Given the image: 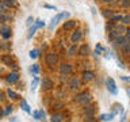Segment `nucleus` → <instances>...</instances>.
<instances>
[{
	"instance_id": "f257e3e1",
	"label": "nucleus",
	"mask_w": 130,
	"mask_h": 122,
	"mask_svg": "<svg viewBox=\"0 0 130 122\" xmlns=\"http://www.w3.org/2000/svg\"><path fill=\"white\" fill-rule=\"evenodd\" d=\"M65 18H69V12H61V14H58L56 18L52 19L50 24H49V28H50V30H53V28H54L57 24H58L62 19H65Z\"/></svg>"
},
{
	"instance_id": "f03ea898",
	"label": "nucleus",
	"mask_w": 130,
	"mask_h": 122,
	"mask_svg": "<svg viewBox=\"0 0 130 122\" xmlns=\"http://www.w3.org/2000/svg\"><path fill=\"white\" fill-rule=\"evenodd\" d=\"M75 100L79 102L81 106H88L89 103H91V96H89V94H87V92L79 94V95H76Z\"/></svg>"
},
{
	"instance_id": "7ed1b4c3",
	"label": "nucleus",
	"mask_w": 130,
	"mask_h": 122,
	"mask_svg": "<svg viewBox=\"0 0 130 122\" xmlns=\"http://www.w3.org/2000/svg\"><path fill=\"white\" fill-rule=\"evenodd\" d=\"M43 26H45V22H43V20H41V19L35 20L34 26H32V27L30 28V31H28V35H27V38H28V39H31V38H32V35H34V33L37 31V28H39V27H43Z\"/></svg>"
},
{
	"instance_id": "20e7f679",
	"label": "nucleus",
	"mask_w": 130,
	"mask_h": 122,
	"mask_svg": "<svg viewBox=\"0 0 130 122\" xmlns=\"http://www.w3.org/2000/svg\"><path fill=\"white\" fill-rule=\"evenodd\" d=\"M106 85H107V89H108L110 94H112V95H117L118 89H117V84H115V81H114V79L108 77L107 81H106Z\"/></svg>"
},
{
	"instance_id": "39448f33",
	"label": "nucleus",
	"mask_w": 130,
	"mask_h": 122,
	"mask_svg": "<svg viewBox=\"0 0 130 122\" xmlns=\"http://www.w3.org/2000/svg\"><path fill=\"white\" fill-rule=\"evenodd\" d=\"M57 60H58V56L56 53H49V54H46V58H45L47 65H54L57 63Z\"/></svg>"
},
{
	"instance_id": "423d86ee",
	"label": "nucleus",
	"mask_w": 130,
	"mask_h": 122,
	"mask_svg": "<svg viewBox=\"0 0 130 122\" xmlns=\"http://www.w3.org/2000/svg\"><path fill=\"white\" fill-rule=\"evenodd\" d=\"M72 65L71 64H62L60 65V72L62 73V75H69V73H72Z\"/></svg>"
},
{
	"instance_id": "0eeeda50",
	"label": "nucleus",
	"mask_w": 130,
	"mask_h": 122,
	"mask_svg": "<svg viewBox=\"0 0 130 122\" xmlns=\"http://www.w3.org/2000/svg\"><path fill=\"white\" fill-rule=\"evenodd\" d=\"M42 91H49V89L53 88V81L50 79H43L42 80Z\"/></svg>"
},
{
	"instance_id": "6e6552de",
	"label": "nucleus",
	"mask_w": 130,
	"mask_h": 122,
	"mask_svg": "<svg viewBox=\"0 0 130 122\" xmlns=\"http://www.w3.org/2000/svg\"><path fill=\"white\" fill-rule=\"evenodd\" d=\"M75 27H76V20H68V22H65L64 26H62V28L65 31H71Z\"/></svg>"
},
{
	"instance_id": "1a4fd4ad",
	"label": "nucleus",
	"mask_w": 130,
	"mask_h": 122,
	"mask_svg": "<svg viewBox=\"0 0 130 122\" xmlns=\"http://www.w3.org/2000/svg\"><path fill=\"white\" fill-rule=\"evenodd\" d=\"M0 31L3 33V38L8 39V38L11 37V28L8 27V26H4V24H3V26L0 27Z\"/></svg>"
},
{
	"instance_id": "9d476101",
	"label": "nucleus",
	"mask_w": 130,
	"mask_h": 122,
	"mask_svg": "<svg viewBox=\"0 0 130 122\" xmlns=\"http://www.w3.org/2000/svg\"><path fill=\"white\" fill-rule=\"evenodd\" d=\"M81 37H83V33H81L80 30H77V31H75L72 34V37H71V41L73 43H76V42H79V41L81 39Z\"/></svg>"
},
{
	"instance_id": "9b49d317",
	"label": "nucleus",
	"mask_w": 130,
	"mask_h": 122,
	"mask_svg": "<svg viewBox=\"0 0 130 122\" xmlns=\"http://www.w3.org/2000/svg\"><path fill=\"white\" fill-rule=\"evenodd\" d=\"M18 80H19V75H18V73H11V75L7 76V81H8V83H11V84L16 83Z\"/></svg>"
},
{
	"instance_id": "f8f14e48",
	"label": "nucleus",
	"mask_w": 130,
	"mask_h": 122,
	"mask_svg": "<svg viewBox=\"0 0 130 122\" xmlns=\"http://www.w3.org/2000/svg\"><path fill=\"white\" fill-rule=\"evenodd\" d=\"M123 31H126L125 27H115L114 31L111 33V37H118V38H119V35L123 34Z\"/></svg>"
},
{
	"instance_id": "ddd939ff",
	"label": "nucleus",
	"mask_w": 130,
	"mask_h": 122,
	"mask_svg": "<svg viewBox=\"0 0 130 122\" xmlns=\"http://www.w3.org/2000/svg\"><path fill=\"white\" fill-rule=\"evenodd\" d=\"M89 53V48H88V45H83L80 49H79V54L80 56H87Z\"/></svg>"
},
{
	"instance_id": "4468645a",
	"label": "nucleus",
	"mask_w": 130,
	"mask_h": 122,
	"mask_svg": "<svg viewBox=\"0 0 130 122\" xmlns=\"http://www.w3.org/2000/svg\"><path fill=\"white\" fill-rule=\"evenodd\" d=\"M114 115H115V113H110V114H102L100 115V119L102 121H111Z\"/></svg>"
},
{
	"instance_id": "2eb2a0df",
	"label": "nucleus",
	"mask_w": 130,
	"mask_h": 122,
	"mask_svg": "<svg viewBox=\"0 0 130 122\" xmlns=\"http://www.w3.org/2000/svg\"><path fill=\"white\" fill-rule=\"evenodd\" d=\"M64 117L61 114H53L52 115V122H62Z\"/></svg>"
},
{
	"instance_id": "dca6fc26",
	"label": "nucleus",
	"mask_w": 130,
	"mask_h": 122,
	"mask_svg": "<svg viewBox=\"0 0 130 122\" xmlns=\"http://www.w3.org/2000/svg\"><path fill=\"white\" fill-rule=\"evenodd\" d=\"M83 79H84L85 81H91V80H93V73H92V72H84Z\"/></svg>"
},
{
	"instance_id": "f3484780",
	"label": "nucleus",
	"mask_w": 130,
	"mask_h": 122,
	"mask_svg": "<svg viewBox=\"0 0 130 122\" xmlns=\"http://www.w3.org/2000/svg\"><path fill=\"white\" fill-rule=\"evenodd\" d=\"M2 4H3L6 8H8V7H12V6H14L15 2H14V0H2Z\"/></svg>"
},
{
	"instance_id": "a211bd4d",
	"label": "nucleus",
	"mask_w": 130,
	"mask_h": 122,
	"mask_svg": "<svg viewBox=\"0 0 130 122\" xmlns=\"http://www.w3.org/2000/svg\"><path fill=\"white\" fill-rule=\"evenodd\" d=\"M22 109H23V110H24V111H26L27 114H30V113H31L30 106L27 104V102H26V100H22Z\"/></svg>"
},
{
	"instance_id": "6ab92c4d",
	"label": "nucleus",
	"mask_w": 130,
	"mask_h": 122,
	"mask_svg": "<svg viewBox=\"0 0 130 122\" xmlns=\"http://www.w3.org/2000/svg\"><path fill=\"white\" fill-rule=\"evenodd\" d=\"M2 60H3V63H6V64H11L12 61H14V60H12V57L8 56V54H4V56L2 57Z\"/></svg>"
},
{
	"instance_id": "aec40b11",
	"label": "nucleus",
	"mask_w": 130,
	"mask_h": 122,
	"mask_svg": "<svg viewBox=\"0 0 130 122\" xmlns=\"http://www.w3.org/2000/svg\"><path fill=\"white\" fill-rule=\"evenodd\" d=\"M76 88H79V80L73 79L72 83H71V89H76Z\"/></svg>"
},
{
	"instance_id": "412c9836",
	"label": "nucleus",
	"mask_w": 130,
	"mask_h": 122,
	"mask_svg": "<svg viewBox=\"0 0 130 122\" xmlns=\"http://www.w3.org/2000/svg\"><path fill=\"white\" fill-rule=\"evenodd\" d=\"M38 81H39V79L35 76V77H34V80H32V84H31V91H32V92L35 91V88H37V84H38Z\"/></svg>"
},
{
	"instance_id": "4be33fe9",
	"label": "nucleus",
	"mask_w": 130,
	"mask_h": 122,
	"mask_svg": "<svg viewBox=\"0 0 130 122\" xmlns=\"http://www.w3.org/2000/svg\"><path fill=\"white\" fill-rule=\"evenodd\" d=\"M103 15L106 16V18H110V19H111L112 16H114V12H112L111 10H104V12H103Z\"/></svg>"
},
{
	"instance_id": "5701e85b",
	"label": "nucleus",
	"mask_w": 130,
	"mask_h": 122,
	"mask_svg": "<svg viewBox=\"0 0 130 122\" xmlns=\"http://www.w3.org/2000/svg\"><path fill=\"white\" fill-rule=\"evenodd\" d=\"M76 52H79V49H77V46H76V45H73V46H72L71 49H69L68 54H69V56H73V54H75Z\"/></svg>"
},
{
	"instance_id": "b1692460",
	"label": "nucleus",
	"mask_w": 130,
	"mask_h": 122,
	"mask_svg": "<svg viewBox=\"0 0 130 122\" xmlns=\"http://www.w3.org/2000/svg\"><path fill=\"white\" fill-rule=\"evenodd\" d=\"M93 111H95V110H93V107H88V109H85V115H88V117H92V114H93Z\"/></svg>"
},
{
	"instance_id": "393cba45",
	"label": "nucleus",
	"mask_w": 130,
	"mask_h": 122,
	"mask_svg": "<svg viewBox=\"0 0 130 122\" xmlns=\"http://www.w3.org/2000/svg\"><path fill=\"white\" fill-rule=\"evenodd\" d=\"M122 19H123V18H122L121 15H114L110 20H111V23H115V22H118V20H122Z\"/></svg>"
},
{
	"instance_id": "a878e982",
	"label": "nucleus",
	"mask_w": 130,
	"mask_h": 122,
	"mask_svg": "<svg viewBox=\"0 0 130 122\" xmlns=\"http://www.w3.org/2000/svg\"><path fill=\"white\" fill-rule=\"evenodd\" d=\"M31 71L34 72L35 75H38V73H39V67H38V64H34V65H32V67H31Z\"/></svg>"
},
{
	"instance_id": "bb28decb",
	"label": "nucleus",
	"mask_w": 130,
	"mask_h": 122,
	"mask_svg": "<svg viewBox=\"0 0 130 122\" xmlns=\"http://www.w3.org/2000/svg\"><path fill=\"white\" fill-rule=\"evenodd\" d=\"M121 6L123 7V8H129L130 7V0H122Z\"/></svg>"
},
{
	"instance_id": "cd10ccee",
	"label": "nucleus",
	"mask_w": 130,
	"mask_h": 122,
	"mask_svg": "<svg viewBox=\"0 0 130 122\" xmlns=\"http://www.w3.org/2000/svg\"><path fill=\"white\" fill-rule=\"evenodd\" d=\"M38 50H31L30 52V58H37V57H38Z\"/></svg>"
},
{
	"instance_id": "c85d7f7f",
	"label": "nucleus",
	"mask_w": 130,
	"mask_h": 122,
	"mask_svg": "<svg viewBox=\"0 0 130 122\" xmlns=\"http://www.w3.org/2000/svg\"><path fill=\"white\" fill-rule=\"evenodd\" d=\"M7 95H8V96H10V98H12V99H16V96H18V95H16V94H15L14 91H11V89H8V92H7Z\"/></svg>"
},
{
	"instance_id": "c756f323",
	"label": "nucleus",
	"mask_w": 130,
	"mask_h": 122,
	"mask_svg": "<svg viewBox=\"0 0 130 122\" xmlns=\"http://www.w3.org/2000/svg\"><path fill=\"white\" fill-rule=\"evenodd\" d=\"M123 52L125 53H130V39H129V42L123 46Z\"/></svg>"
},
{
	"instance_id": "7c9ffc66",
	"label": "nucleus",
	"mask_w": 130,
	"mask_h": 122,
	"mask_svg": "<svg viewBox=\"0 0 130 122\" xmlns=\"http://www.w3.org/2000/svg\"><path fill=\"white\" fill-rule=\"evenodd\" d=\"M122 20H123V23H125V24H130V16H129V15H127V16H125V18L122 19Z\"/></svg>"
},
{
	"instance_id": "2f4dec72",
	"label": "nucleus",
	"mask_w": 130,
	"mask_h": 122,
	"mask_svg": "<svg viewBox=\"0 0 130 122\" xmlns=\"http://www.w3.org/2000/svg\"><path fill=\"white\" fill-rule=\"evenodd\" d=\"M100 52H103V48H102L100 45L98 43V45H96V53H100Z\"/></svg>"
},
{
	"instance_id": "473e14b6",
	"label": "nucleus",
	"mask_w": 130,
	"mask_h": 122,
	"mask_svg": "<svg viewBox=\"0 0 130 122\" xmlns=\"http://www.w3.org/2000/svg\"><path fill=\"white\" fill-rule=\"evenodd\" d=\"M32 115H34L35 119H41V118H39V111H34V113H32Z\"/></svg>"
},
{
	"instance_id": "72a5a7b5",
	"label": "nucleus",
	"mask_w": 130,
	"mask_h": 122,
	"mask_svg": "<svg viewBox=\"0 0 130 122\" xmlns=\"http://www.w3.org/2000/svg\"><path fill=\"white\" fill-rule=\"evenodd\" d=\"M32 22H34V20H32V18L30 16V18H27V22H26V24H27V26H31V23H32Z\"/></svg>"
},
{
	"instance_id": "f704fd0d",
	"label": "nucleus",
	"mask_w": 130,
	"mask_h": 122,
	"mask_svg": "<svg viewBox=\"0 0 130 122\" xmlns=\"http://www.w3.org/2000/svg\"><path fill=\"white\" fill-rule=\"evenodd\" d=\"M39 118H45V111L43 110H39Z\"/></svg>"
},
{
	"instance_id": "c9c22d12",
	"label": "nucleus",
	"mask_w": 130,
	"mask_h": 122,
	"mask_svg": "<svg viewBox=\"0 0 130 122\" xmlns=\"http://www.w3.org/2000/svg\"><path fill=\"white\" fill-rule=\"evenodd\" d=\"M4 10H6V7H4L3 4H0V14H3V12H4Z\"/></svg>"
},
{
	"instance_id": "e433bc0d",
	"label": "nucleus",
	"mask_w": 130,
	"mask_h": 122,
	"mask_svg": "<svg viewBox=\"0 0 130 122\" xmlns=\"http://www.w3.org/2000/svg\"><path fill=\"white\" fill-rule=\"evenodd\" d=\"M7 110H6V114H10L11 111H12V107H10V106H8V107H6Z\"/></svg>"
},
{
	"instance_id": "4c0bfd02",
	"label": "nucleus",
	"mask_w": 130,
	"mask_h": 122,
	"mask_svg": "<svg viewBox=\"0 0 130 122\" xmlns=\"http://www.w3.org/2000/svg\"><path fill=\"white\" fill-rule=\"evenodd\" d=\"M45 7H46V8H50V10H54V11H56V7H54V6H49V4H46Z\"/></svg>"
},
{
	"instance_id": "58836bf2",
	"label": "nucleus",
	"mask_w": 130,
	"mask_h": 122,
	"mask_svg": "<svg viewBox=\"0 0 130 122\" xmlns=\"http://www.w3.org/2000/svg\"><path fill=\"white\" fill-rule=\"evenodd\" d=\"M118 65H119L121 68H125V65H123V63H122V61H119V60H118Z\"/></svg>"
},
{
	"instance_id": "ea45409f",
	"label": "nucleus",
	"mask_w": 130,
	"mask_h": 122,
	"mask_svg": "<svg viewBox=\"0 0 130 122\" xmlns=\"http://www.w3.org/2000/svg\"><path fill=\"white\" fill-rule=\"evenodd\" d=\"M11 122H19V119L16 117H14V118H11Z\"/></svg>"
},
{
	"instance_id": "a19ab883",
	"label": "nucleus",
	"mask_w": 130,
	"mask_h": 122,
	"mask_svg": "<svg viewBox=\"0 0 130 122\" xmlns=\"http://www.w3.org/2000/svg\"><path fill=\"white\" fill-rule=\"evenodd\" d=\"M4 20H6V18H4V16H3V15H0V23H3V22H4Z\"/></svg>"
},
{
	"instance_id": "79ce46f5",
	"label": "nucleus",
	"mask_w": 130,
	"mask_h": 122,
	"mask_svg": "<svg viewBox=\"0 0 130 122\" xmlns=\"http://www.w3.org/2000/svg\"><path fill=\"white\" fill-rule=\"evenodd\" d=\"M122 80L123 81H130V77H122Z\"/></svg>"
},
{
	"instance_id": "37998d69",
	"label": "nucleus",
	"mask_w": 130,
	"mask_h": 122,
	"mask_svg": "<svg viewBox=\"0 0 130 122\" xmlns=\"http://www.w3.org/2000/svg\"><path fill=\"white\" fill-rule=\"evenodd\" d=\"M3 115H4V111H3V110H2V109H0V118H2Z\"/></svg>"
},
{
	"instance_id": "c03bdc74",
	"label": "nucleus",
	"mask_w": 130,
	"mask_h": 122,
	"mask_svg": "<svg viewBox=\"0 0 130 122\" xmlns=\"http://www.w3.org/2000/svg\"><path fill=\"white\" fill-rule=\"evenodd\" d=\"M103 2H104V3H112L114 0H103Z\"/></svg>"
},
{
	"instance_id": "a18cd8bd",
	"label": "nucleus",
	"mask_w": 130,
	"mask_h": 122,
	"mask_svg": "<svg viewBox=\"0 0 130 122\" xmlns=\"http://www.w3.org/2000/svg\"><path fill=\"white\" fill-rule=\"evenodd\" d=\"M87 122H96V121H95V119H92V118H89V119H88Z\"/></svg>"
},
{
	"instance_id": "49530a36",
	"label": "nucleus",
	"mask_w": 130,
	"mask_h": 122,
	"mask_svg": "<svg viewBox=\"0 0 130 122\" xmlns=\"http://www.w3.org/2000/svg\"><path fill=\"white\" fill-rule=\"evenodd\" d=\"M125 119H126V117L123 115V117H122V119H121V122H125Z\"/></svg>"
},
{
	"instance_id": "de8ad7c7",
	"label": "nucleus",
	"mask_w": 130,
	"mask_h": 122,
	"mask_svg": "<svg viewBox=\"0 0 130 122\" xmlns=\"http://www.w3.org/2000/svg\"><path fill=\"white\" fill-rule=\"evenodd\" d=\"M126 33H127V37H130V28H129V30H126Z\"/></svg>"
},
{
	"instance_id": "09e8293b",
	"label": "nucleus",
	"mask_w": 130,
	"mask_h": 122,
	"mask_svg": "<svg viewBox=\"0 0 130 122\" xmlns=\"http://www.w3.org/2000/svg\"><path fill=\"white\" fill-rule=\"evenodd\" d=\"M127 95H129V96H130V88H129V89H127Z\"/></svg>"
}]
</instances>
